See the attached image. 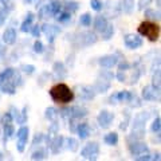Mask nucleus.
Instances as JSON below:
<instances>
[{
	"instance_id": "f257e3e1",
	"label": "nucleus",
	"mask_w": 161,
	"mask_h": 161,
	"mask_svg": "<svg viewBox=\"0 0 161 161\" xmlns=\"http://www.w3.org/2000/svg\"><path fill=\"white\" fill-rule=\"evenodd\" d=\"M50 97L57 103H70L74 99V93L66 83H57L50 89Z\"/></svg>"
},
{
	"instance_id": "f03ea898",
	"label": "nucleus",
	"mask_w": 161,
	"mask_h": 161,
	"mask_svg": "<svg viewBox=\"0 0 161 161\" xmlns=\"http://www.w3.org/2000/svg\"><path fill=\"white\" fill-rule=\"evenodd\" d=\"M138 34L148 38L150 42H156L160 38V26L152 20H145L138 26Z\"/></svg>"
},
{
	"instance_id": "7ed1b4c3",
	"label": "nucleus",
	"mask_w": 161,
	"mask_h": 161,
	"mask_svg": "<svg viewBox=\"0 0 161 161\" xmlns=\"http://www.w3.org/2000/svg\"><path fill=\"white\" fill-rule=\"evenodd\" d=\"M98 152H99V147L97 142H92V144H87L86 147L82 149V156L85 158L87 160H95L98 156Z\"/></svg>"
},
{
	"instance_id": "20e7f679",
	"label": "nucleus",
	"mask_w": 161,
	"mask_h": 161,
	"mask_svg": "<svg viewBox=\"0 0 161 161\" xmlns=\"http://www.w3.org/2000/svg\"><path fill=\"white\" fill-rule=\"evenodd\" d=\"M16 137H18V150L19 152H23L27 145V140H28V128L22 126L18 130Z\"/></svg>"
},
{
	"instance_id": "39448f33",
	"label": "nucleus",
	"mask_w": 161,
	"mask_h": 161,
	"mask_svg": "<svg viewBox=\"0 0 161 161\" xmlns=\"http://www.w3.org/2000/svg\"><path fill=\"white\" fill-rule=\"evenodd\" d=\"M125 46L128 48H132V50L138 48L142 46V39H141L138 35H132V34L126 35V36H125Z\"/></svg>"
},
{
	"instance_id": "423d86ee",
	"label": "nucleus",
	"mask_w": 161,
	"mask_h": 161,
	"mask_svg": "<svg viewBox=\"0 0 161 161\" xmlns=\"http://www.w3.org/2000/svg\"><path fill=\"white\" fill-rule=\"evenodd\" d=\"M113 121V114L109 112H101V114L98 115V122L102 128H108Z\"/></svg>"
},
{
	"instance_id": "0eeeda50",
	"label": "nucleus",
	"mask_w": 161,
	"mask_h": 161,
	"mask_svg": "<svg viewBox=\"0 0 161 161\" xmlns=\"http://www.w3.org/2000/svg\"><path fill=\"white\" fill-rule=\"evenodd\" d=\"M117 62H118V59H117L115 55H106V57H103V58L99 59V64H101V66L108 67V69L115 66Z\"/></svg>"
},
{
	"instance_id": "6e6552de",
	"label": "nucleus",
	"mask_w": 161,
	"mask_h": 161,
	"mask_svg": "<svg viewBox=\"0 0 161 161\" xmlns=\"http://www.w3.org/2000/svg\"><path fill=\"white\" fill-rule=\"evenodd\" d=\"M3 42L6 44H14L16 42V31L14 28H7L3 34Z\"/></svg>"
},
{
	"instance_id": "1a4fd4ad",
	"label": "nucleus",
	"mask_w": 161,
	"mask_h": 161,
	"mask_svg": "<svg viewBox=\"0 0 161 161\" xmlns=\"http://www.w3.org/2000/svg\"><path fill=\"white\" fill-rule=\"evenodd\" d=\"M142 95H144V98H145V99L154 101L156 98H158V89L156 90V89L152 87V86H148V87H145V89H144Z\"/></svg>"
},
{
	"instance_id": "9d476101",
	"label": "nucleus",
	"mask_w": 161,
	"mask_h": 161,
	"mask_svg": "<svg viewBox=\"0 0 161 161\" xmlns=\"http://www.w3.org/2000/svg\"><path fill=\"white\" fill-rule=\"evenodd\" d=\"M130 152H132L134 156H140L145 152H148V148L145 144H132L130 145Z\"/></svg>"
},
{
	"instance_id": "9b49d317",
	"label": "nucleus",
	"mask_w": 161,
	"mask_h": 161,
	"mask_svg": "<svg viewBox=\"0 0 161 161\" xmlns=\"http://www.w3.org/2000/svg\"><path fill=\"white\" fill-rule=\"evenodd\" d=\"M106 26H108V20L105 19V18L98 16L97 19H95V22H94V27H95V30H97V31L102 32L103 30L106 28Z\"/></svg>"
},
{
	"instance_id": "f8f14e48",
	"label": "nucleus",
	"mask_w": 161,
	"mask_h": 161,
	"mask_svg": "<svg viewBox=\"0 0 161 161\" xmlns=\"http://www.w3.org/2000/svg\"><path fill=\"white\" fill-rule=\"evenodd\" d=\"M78 134H79V137L80 138H87L89 137V134H90V126L87 124H80L79 126H78Z\"/></svg>"
},
{
	"instance_id": "ddd939ff",
	"label": "nucleus",
	"mask_w": 161,
	"mask_h": 161,
	"mask_svg": "<svg viewBox=\"0 0 161 161\" xmlns=\"http://www.w3.org/2000/svg\"><path fill=\"white\" fill-rule=\"evenodd\" d=\"M103 141L108 145H117V142H118V134L117 133H109V134L105 136Z\"/></svg>"
},
{
	"instance_id": "4468645a",
	"label": "nucleus",
	"mask_w": 161,
	"mask_h": 161,
	"mask_svg": "<svg viewBox=\"0 0 161 161\" xmlns=\"http://www.w3.org/2000/svg\"><path fill=\"white\" fill-rule=\"evenodd\" d=\"M32 20H34V15H32V14H28V15H27V19L24 20L23 24H22V31L27 32V31H30V30H31Z\"/></svg>"
},
{
	"instance_id": "2eb2a0df",
	"label": "nucleus",
	"mask_w": 161,
	"mask_h": 161,
	"mask_svg": "<svg viewBox=\"0 0 161 161\" xmlns=\"http://www.w3.org/2000/svg\"><path fill=\"white\" fill-rule=\"evenodd\" d=\"M112 99H118V101H129V99H132V94H130L129 92H119L118 94L113 95Z\"/></svg>"
},
{
	"instance_id": "dca6fc26",
	"label": "nucleus",
	"mask_w": 161,
	"mask_h": 161,
	"mask_svg": "<svg viewBox=\"0 0 161 161\" xmlns=\"http://www.w3.org/2000/svg\"><path fill=\"white\" fill-rule=\"evenodd\" d=\"M12 75H14V69H6L2 74H0V80H2V83H4L6 80H9L12 78Z\"/></svg>"
},
{
	"instance_id": "f3484780",
	"label": "nucleus",
	"mask_w": 161,
	"mask_h": 161,
	"mask_svg": "<svg viewBox=\"0 0 161 161\" xmlns=\"http://www.w3.org/2000/svg\"><path fill=\"white\" fill-rule=\"evenodd\" d=\"M113 32H114V28L112 27V26H106V28L102 31V38L105 39V40H109L110 38H112V35H113Z\"/></svg>"
},
{
	"instance_id": "a211bd4d",
	"label": "nucleus",
	"mask_w": 161,
	"mask_h": 161,
	"mask_svg": "<svg viewBox=\"0 0 161 161\" xmlns=\"http://www.w3.org/2000/svg\"><path fill=\"white\" fill-rule=\"evenodd\" d=\"M3 92L7 94H14L15 93V86L9 82V80H6V85H3Z\"/></svg>"
},
{
	"instance_id": "6ab92c4d",
	"label": "nucleus",
	"mask_w": 161,
	"mask_h": 161,
	"mask_svg": "<svg viewBox=\"0 0 161 161\" xmlns=\"http://www.w3.org/2000/svg\"><path fill=\"white\" fill-rule=\"evenodd\" d=\"M80 24H82V26H85V27H87V26H90V24H92V16H90L89 14H85V15H82V16H80Z\"/></svg>"
},
{
	"instance_id": "aec40b11",
	"label": "nucleus",
	"mask_w": 161,
	"mask_h": 161,
	"mask_svg": "<svg viewBox=\"0 0 161 161\" xmlns=\"http://www.w3.org/2000/svg\"><path fill=\"white\" fill-rule=\"evenodd\" d=\"M14 133H15V130H14V126H12V124H11V122L4 125V136H6L7 138H8V137H11Z\"/></svg>"
},
{
	"instance_id": "412c9836",
	"label": "nucleus",
	"mask_w": 161,
	"mask_h": 161,
	"mask_svg": "<svg viewBox=\"0 0 161 161\" xmlns=\"http://www.w3.org/2000/svg\"><path fill=\"white\" fill-rule=\"evenodd\" d=\"M92 8L94 11H99V9H102V3L99 2V0H92Z\"/></svg>"
},
{
	"instance_id": "4be33fe9",
	"label": "nucleus",
	"mask_w": 161,
	"mask_h": 161,
	"mask_svg": "<svg viewBox=\"0 0 161 161\" xmlns=\"http://www.w3.org/2000/svg\"><path fill=\"white\" fill-rule=\"evenodd\" d=\"M152 130H153L154 133H160V118L158 117L154 119V122L152 125Z\"/></svg>"
},
{
	"instance_id": "5701e85b",
	"label": "nucleus",
	"mask_w": 161,
	"mask_h": 161,
	"mask_svg": "<svg viewBox=\"0 0 161 161\" xmlns=\"http://www.w3.org/2000/svg\"><path fill=\"white\" fill-rule=\"evenodd\" d=\"M34 51L35 53H43V44L42 43H40L39 42V40H38V42H35V44H34Z\"/></svg>"
},
{
	"instance_id": "b1692460",
	"label": "nucleus",
	"mask_w": 161,
	"mask_h": 161,
	"mask_svg": "<svg viewBox=\"0 0 161 161\" xmlns=\"http://www.w3.org/2000/svg\"><path fill=\"white\" fill-rule=\"evenodd\" d=\"M70 18H71V16H70V14L64 12V14H62V15H60V16L58 18V20H59V22H67V20H70Z\"/></svg>"
},
{
	"instance_id": "393cba45",
	"label": "nucleus",
	"mask_w": 161,
	"mask_h": 161,
	"mask_svg": "<svg viewBox=\"0 0 161 161\" xmlns=\"http://www.w3.org/2000/svg\"><path fill=\"white\" fill-rule=\"evenodd\" d=\"M46 115H47V118H54L55 115V109H53V108H50V109H47L46 110Z\"/></svg>"
},
{
	"instance_id": "a878e982",
	"label": "nucleus",
	"mask_w": 161,
	"mask_h": 161,
	"mask_svg": "<svg viewBox=\"0 0 161 161\" xmlns=\"http://www.w3.org/2000/svg\"><path fill=\"white\" fill-rule=\"evenodd\" d=\"M30 31L32 32L34 36H39V34H40V30H39V27H38V26H34V27H31V30H30Z\"/></svg>"
},
{
	"instance_id": "bb28decb",
	"label": "nucleus",
	"mask_w": 161,
	"mask_h": 161,
	"mask_svg": "<svg viewBox=\"0 0 161 161\" xmlns=\"http://www.w3.org/2000/svg\"><path fill=\"white\" fill-rule=\"evenodd\" d=\"M43 154H44V153L42 152V150H40V152H35V153L32 154V158H34V160H36V158H43V157H44Z\"/></svg>"
},
{
	"instance_id": "cd10ccee",
	"label": "nucleus",
	"mask_w": 161,
	"mask_h": 161,
	"mask_svg": "<svg viewBox=\"0 0 161 161\" xmlns=\"http://www.w3.org/2000/svg\"><path fill=\"white\" fill-rule=\"evenodd\" d=\"M24 71L28 73V74H31L34 71V66H24Z\"/></svg>"
},
{
	"instance_id": "c85d7f7f",
	"label": "nucleus",
	"mask_w": 161,
	"mask_h": 161,
	"mask_svg": "<svg viewBox=\"0 0 161 161\" xmlns=\"http://www.w3.org/2000/svg\"><path fill=\"white\" fill-rule=\"evenodd\" d=\"M2 156H3V154H2V152H0V158H2Z\"/></svg>"
},
{
	"instance_id": "c756f323",
	"label": "nucleus",
	"mask_w": 161,
	"mask_h": 161,
	"mask_svg": "<svg viewBox=\"0 0 161 161\" xmlns=\"http://www.w3.org/2000/svg\"><path fill=\"white\" fill-rule=\"evenodd\" d=\"M2 85H3V83H2V80H0V86H2Z\"/></svg>"
},
{
	"instance_id": "7c9ffc66",
	"label": "nucleus",
	"mask_w": 161,
	"mask_h": 161,
	"mask_svg": "<svg viewBox=\"0 0 161 161\" xmlns=\"http://www.w3.org/2000/svg\"><path fill=\"white\" fill-rule=\"evenodd\" d=\"M27 2H32V0H27Z\"/></svg>"
}]
</instances>
